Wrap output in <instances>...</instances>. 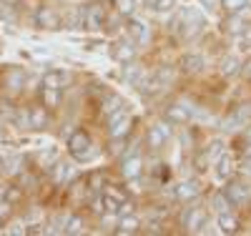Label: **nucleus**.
Listing matches in <instances>:
<instances>
[{"label": "nucleus", "mask_w": 251, "mask_h": 236, "mask_svg": "<svg viewBox=\"0 0 251 236\" xmlns=\"http://www.w3.org/2000/svg\"><path fill=\"white\" fill-rule=\"evenodd\" d=\"M203 26H206V18H203V13L199 8H183L171 20L169 28H171V33H178L183 40H191V38H196L203 30Z\"/></svg>", "instance_id": "nucleus-1"}, {"label": "nucleus", "mask_w": 251, "mask_h": 236, "mask_svg": "<svg viewBox=\"0 0 251 236\" xmlns=\"http://www.w3.org/2000/svg\"><path fill=\"white\" fill-rule=\"evenodd\" d=\"M106 18H108L106 5L103 3H91V5H86L80 10V26L88 28V30H98V28H103Z\"/></svg>", "instance_id": "nucleus-2"}, {"label": "nucleus", "mask_w": 251, "mask_h": 236, "mask_svg": "<svg viewBox=\"0 0 251 236\" xmlns=\"http://www.w3.org/2000/svg\"><path fill=\"white\" fill-rule=\"evenodd\" d=\"M128 128H131V118H128V105H123L121 111L111 113L108 116V123H106V131L111 138H123L126 133H128Z\"/></svg>", "instance_id": "nucleus-3"}, {"label": "nucleus", "mask_w": 251, "mask_h": 236, "mask_svg": "<svg viewBox=\"0 0 251 236\" xmlns=\"http://www.w3.org/2000/svg\"><path fill=\"white\" fill-rule=\"evenodd\" d=\"M68 151H71V156L75 158V161H86V158H91V136L86 133V131H75L71 138H68Z\"/></svg>", "instance_id": "nucleus-4"}, {"label": "nucleus", "mask_w": 251, "mask_h": 236, "mask_svg": "<svg viewBox=\"0 0 251 236\" xmlns=\"http://www.w3.org/2000/svg\"><path fill=\"white\" fill-rule=\"evenodd\" d=\"M191 118H194V105L188 101H176L166 108V121H171V123H186Z\"/></svg>", "instance_id": "nucleus-5"}, {"label": "nucleus", "mask_w": 251, "mask_h": 236, "mask_svg": "<svg viewBox=\"0 0 251 236\" xmlns=\"http://www.w3.org/2000/svg\"><path fill=\"white\" fill-rule=\"evenodd\" d=\"M169 126L166 123H156V126H151L149 131H146V146L151 148V151H158L161 146H166V138H169Z\"/></svg>", "instance_id": "nucleus-6"}, {"label": "nucleus", "mask_w": 251, "mask_h": 236, "mask_svg": "<svg viewBox=\"0 0 251 236\" xmlns=\"http://www.w3.org/2000/svg\"><path fill=\"white\" fill-rule=\"evenodd\" d=\"M224 196L228 199L231 206H244L249 201V191H246V186L241 181H231V184L224 186Z\"/></svg>", "instance_id": "nucleus-7"}, {"label": "nucleus", "mask_w": 251, "mask_h": 236, "mask_svg": "<svg viewBox=\"0 0 251 236\" xmlns=\"http://www.w3.org/2000/svg\"><path fill=\"white\" fill-rule=\"evenodd\" d=\"M111 55L121 63H128L136 58V46H133V40H118L111 46Z\"/></svg>", "instance_id": "nucleus-8"}, {"label": "nucleus", "mask_w": 251, "mask_h": 236, "mask_svg": "<svg viewBox=\"0 0 251 236\" xmlns=\"http://www.w3.org/2000/svg\"><path fill=\"white\" fill-rule=\"evenodd\" d=\"M126 33H128V38L133 43H138V46L149 40V26H146L143 20H138V18H131L128 23H126Z\"/></svg>", "instance_id": "nucleus-9"}, {"label": "nucleus", "mask_w": 251, "mask_h": 236, "mask_svg": "<svg viewBox=\"0 0 251 236\" xmlns=\"http://www.w3.org/2000/svg\"><path fill=\"white\" fill-rule=\"evenodd\" d=\"M183 226L188 231H199L201 226H206V211L199 209V206H191L183 213Z\"/></svg>", "instance_id": "nucleus-10"}, {"label": "nucleus", "mask_w": 251, "mask_h": 236, "mask_svg": "<svg viewBox=\"0 0 251 236\" xmlns=\"http://www.w3.org/2000/svg\"><path fill=\"white\" fill-rule=\"evenodd\" d=\"M246 15H249L246 8L231 13V15L224 20V30H226V33H244V30H246Z\"/></svg>", "instance_id": "nucleus-11"}, {"label": "nucleus", "mask_w": 251, "mask_h": 236, "mask_svg": "<svg viewBox=\"0 0 251 236\" xmlns=\"http://www.w3.org/2000/svg\"><path fill=\"white\" fill-rule=\"evenodd\" d=\"M25 111H28V128H46L48 126L46 105H30Z\"/></svg>", "instance_id": "nucleus-12"}, {"label": "nucleus", "mask_w": 251, "mask_h": 236, "mask_svg": "<svg viewBox=\"0 0 251 236\" xmlns=\"http://www.w3.org/2000/svg\"><path fill=\"white\" fill-rule=\"evenodd\" d=\"M199 194H201V186H199V181H183V184L176 188V196H178V201H194Z\"/></svg>", "instance_id": "nucleus-13"}, {"label": "nucleus", "mask_w": 251, "mask_h": 236, "mask_svg": "<svg viewBox=\"0 0 251 236\" xmlns=\"http://www.w3.org/2000/svg\"><path fill=\"white\" fill-rule=\"evenodd\" d=\"M121 171H123L126 179H136V176L141 174V156H138V154H128V156L123 158Z\"/></svg>", "instance_id": "nucleus-14"}, {"label": "nucleus", "mask_w": 251, "mask_h": 236, "mask_svg": "<svg viewBox=\"0 0 251 236\" xmlns=\"http://www.w3.org/2000/svg\"><path fill=\"white\" fill-rule=\"evenodd\" d=\"M68 83V76L63 73V71H50L46 73L43 78V85H48V88H55V91H63V85Z\"/></svg>", "instance_id": "nucleus-15"}, {"label": "nucleus", "mask_w": 251, "mask_h": 236, "mask_svg": "<svg viewBox=\"0 0 251 236\" xmlns=\"http://www.w3.org/2000/svg\"><path fill=\"white\" fill-rule=\"evenodd\" d=\"M40 101H43L46 108H58V103H60V91L43 85V88H40Z\"/></svg>", "instance_id": "nucleus-16"}, {"label": "nucleus", "mask_w": 251, "mask_h": 236, "mask_svg": "<svg viewBox=\"0 0 251 236\" xmlns=\"http://www.w3.org/2000/svg\"><path fill=\"white\" fill-rule=\"evenodd\" d=\"M143 5L149 8V10H153V13H158V15H163V13H171L174 10L176 0H143Z\"/></svg>", "instance_id": "nucleus-17"}, {"label": "nucleus", "mask_w": 251, "mask_h": 236, "mask_svg": "<svg viewBox=\"0 0 251 236\" xmlns=\"http://www.w3.org/2000/svg\"><path fill=\"white\" fill-rule=\"evenodd\" d=\"M249 113H251V111H246V108H239V111H234L231 116L226 118V128H228V131H234V128H241V126H246V121H249Z\"/></svg>", "instance_id": "nucleus-18"}, {"label": "nucleus", "mask_w": 251, "mask_h": 236, "mask_svg": "<svg viewBox=\"0 0 251 236\" xmlns=\"http://www.w3.org/2000/svg\"><path fill=\"white\" fill-rule=\"evenodd\" d=\"M123 66H126V68H123V78L128 80V83H133V85H141V80H143V78H141V76H143L141 66H136V63H131V60L123 63Z\"/></svg>", "instance_id": "nucleus-19"}, {"label": "nucleus", "mask_w": 251, "mask_h": 236, "mask_svg": "<svg viewBox=\"0 0 251 236\" xmlns=\"http://www.w3.org/2000/svg\"><path fill=\"white\" fill-rule=\"evenodd\" d=\"M38 23L43 26V28H58L60 26V18L53 10H40L38 13Z\"/></svg>", "instance_id": "nucleus-20"}, {"label": "nucleus", "mask_w": 251, "mask_h": 236, "mask_svg": "<svg viewBox=\"0 0 251 236\" xmlns=\"http://www.w3.org/2000/svg\"><path fill=\"white\" fill-rule=\"evenodd\" d=\"M181 66H183L186 73H199L201 66H203V58H201V55H186V58L181 60Z\"/></svg>", "instance_id": "nucleus-21"}, {"label": "nucleus", "mask_w": 251, "mask_h": 236, "mask_svg": "<svg viewBox=\"0 0 251 236\" xmlns=\"http://www.w3.org/2000/svg\"><path fill=\"white\" fill-rule=\"evenodd\" d=\"M236 224H239V221H236L228 211L219 213V226H221V231H236Z\"/></svg>", "instance_id": "nucleus-22"}, {"label": "nucleus", "mask_w": 251, "mask_h": 236, "mask_svg": "<svg viewBox=\"0 0 251 236\" xmlns=\"http://www.w3.org/2000/svg\"><path fill=\"white\" fill-rule=\"evenodd\" d=\"M25 83V76L23 73H20V71H10L8 73V88L15 93V91H20V85H23Z\"/></svg>", "instance_id": "nucleus-23"}, {"label": "nucleus", "mask_w": 251, "mask_h": 236, "mask_svg": "<svg viewBox=\"0 0 251 236\" xmlns=\"http://www.w3.org/2000/svg\"><path fill=\"white\" fill-rule=\"evenodd\" d=\"M68 176H71V166H68V163H58V161H55V166H53V179H55L58 184H63Z\"/></svg>", "instance_id": "nucleus-24"}, {"label": "nucleus", "mask_w": 251, "mask_h": 236, "mask_svg": "<svg viewBox=\"0 0 251 236\" xmlns=\"http://www.w3.org/2000/svg\"><path fill=\"white\" fill-rule=\"evenodd\" d=\"M211 206H214V211H219V213H224V211H228V209H231L228 199L224 196V191H221V194H216V196L211 199Z\"/></svg>", "instance_id": "nucleus-25"}, {"label": "nucleus", "mask_w": 251, "mask_h": 236, "mask_svg": "<svg viewBox=\"0 0 251 236\" xmlns=\"http://www.w3.org/2000/svg\"><path fill=\"white\" fill-rule=\"evenodd\" d=\"M133 231H138V219H136V216L121 219V229H118V234H133Z\"/></svg>", "instance_id": "nucleus-26"}, {"label": "nucleus", "mask_w": 251, "mask_h": 236, "mask_svg": "<svg viewBox=\"0 0 251 236\" xmlns=\"http://www.w3.org/2000/svg\"><path fill=\"white\" fill-rule=\"evenodd\" d=\"M138 3H141V0H118V10L126 13V15H131L138 8Z\"/></svg>", "instance_id": "nucleus-27"}, {"label": "nucleus", "mask_w": 251, "mask_h": 236, "mask_svg": "<svg viewBox=\"0 0 251 236\" xmlns=\"http://www.w3.org/2000/svg\"><path fill=\"white\" fill-rule=\"evenodd\" d=\"M78 231H83V221H80V216H68L66 234H78Z\"/></svg>", "instance_id": "nucleus-28"}, {"label": "nucleus", "mask_w": 251, "mask_h": 236, "mask_svg": "<svg viewBox=\"0 0 251 236\" xmlns=\"http://www.w3.org/2000/svg\"><path fill=\"white\" fill-rule=\"evenodd\" d=\"M246 5H249V0H224V8L231 10V13H236V10H241Z\"/></svg>", "instance_id": "nucleus-29"}, {"label": "nucleus", "mask_w": 251, "mask_h": 236, "mask_svg": "<svg viewBox=\"0 0 251 236\" xmlns=\"http://www.w3.org/2000/svg\"><path fill=\"white\" fill-rule=\"evenodd\" d=\"M234 71H236V60H234V58H226L224 66H221V73H224V76H231Z\"/></svg>", "instance_id": "nucleus-30"}, {"label": "nucleus", "mask_w": 251, "mask_h": 236, "mask_svg": "<svg viewBox=\"0 0 251 236\" xmlns=\"http://www.w3.org/2000/svg\"><path fill=\"white\" fill-rule=\"evenodd\" d=\"M239 48H241V51H251V28L244 30V35H241V40H239Z\"/></svg>", "instance_id": "nucleus-31"}, {"label": "nucleus", "mask_w": 251, "mask_h": 236, "mask_svg": "<svg viewBox=\"0 0 251 236\" xmlns=\"http://www.w3.org/2000/svg\"><path fill=\"white\" fill-rule=\"evenodd\" d=\"M228 171H231V161H228V158L224 156V158L219 161V176H226Z\"/></svg>", "instance_id": "nucleus-32"}, {"label": "nucleus", "mask_w": 251, "mask_h": 236, "mask_svg": "<svg viewBox=\"0 0 251 236\" xmlns=\"http://www.w3.org/2000/svg\"><path fill=\"white\" fill-rule=\"evenodd\" d=\"M244 73H246V76H251V60L246 63V68H244Z\"/></svg>", "instance_id": "nucleus-33"}, {"label": "nucleus", "mask_w": 251, "mask_h": 236, "mask_svg": "<svg viewBox=\"0 0 251 236\" xmlns=\"http://www.w3.org/2000/svg\"><path fill=\"white\" fill-rule=\"evenodd\" d=\"M203 3H206V0H203ZM211 5H216V0H208V8H211Z\"/></svg>", "instance_id": "nucleus-34"}, {"label": "nucleus", "mask_w": 251, "mask_h": 236, "mask_svg": "<svg viewBox=\"0 0 251 236\" xmlns=\"http://www.w3.org/2000/svg\"><path fill=\"white\" fill-rule=\"evenodd\" d=\"M0 133H3V128H0Z\"/></svg>", "instance_id": "nucleus-35"}, {"label": "nucleus", "mask_w": 251, "mask_h": 236, "mask_svg": "<svg viewBox=\"0 0 251 236\" xmlns=\"http://www.w3.org/2000/svg\"><path fill=\"white\" fill-rule=\"evenodd\" d=\"M0 221H3V219H0Z\"/></svg>", "instance_id": "nucleus-36"}]
</instances>
